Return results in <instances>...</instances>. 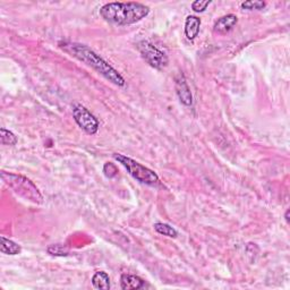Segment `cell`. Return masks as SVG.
<instances>
[{
    "mask_svg": "<svg viewBox=\"0 0 290 290\" xmlns=\"http://www.w3.org/2000/svg\"><path fill=\"white\" fill-rule=\"evenodd\" d=\"M61 48L66 52H68L70 56L76 58L82 63L93 68L95 72L101 74L106 80L111 82L113 84L117 86H125V78L120 75L118 70H116L108 61L103 59L100 55H98L92 49L89 48L88 45L80 43H64L61 45Z\"/></svg>",
    "mask_w": 290,
    "mask_h": 290,
    "instance_id": "1",
    "label": "cell"
},
{
    "mask_svg": "<svg viewBox=\"0 0 290 290\" xmlns=\"http://www.w3.org/2000/svg\"><path fill=\"white\" fill-rule=\"evenodd\" d=\"M150 14V7L141 2H109L100 8L101 17L118 26L133 25Z\"/></svg>",
    "mask_w": 290,
    "mask_h": 290,
    "instance_id": "2",
    "label": "cell"
},
{
    "mask_svg": "<svg viewBox=\"0 0 290 290\" xmlns=\"http://www.w3.org/2000/svg\"><path fill=\"white\" fill-rule=\"evenodd\" d=\"M1 178L8 187H10L20 197L26 198L34 203H42L43 197L36 186L26 177L15 175L6 171L1 172Z\"/></svg>",
    "mask_w": 290,
    "mask_h": 290,
    "instance_id": "3",
    "label": "cell"
},
{
    "mask_svg": "<svg viewBox=\"0 0 290 290\" xmlns=\"http://www.w3.org/2000/svg\"><path fill=\"white\" fill-rule=\"evenodd\" d=\"M113 156L116 161H118L126 169L127 172L133 178H135L140 183L147 186H155L159 184V176L154 171L151 170V169H148L145 165L138 162V161L128 158L126 155L119 154V153H115Z\"/></svg>",
    "mask_w": 290,
    "mask_h": 290,
    "instance_id": "4",
    "label": "cell"
},
{
    "mask_svg": "<svg viewBox=\"0 0 290 290\" xmlns=\"http://www.w3.org/2000/svg\"><path fill=\"white\" fill-rule=\"evenodd\" d=\"M138 50L143 59L151 66V67L162 70L169 64V58L163 51L151 43L150 41L142 40L138 43Z\"/></svg>",
    "mask_w": 290,
    "mask_h": 290,
    "instance_id": "5",
    "label": "cell"
},
{
    "mask_svg": "<svg viewBox=\"0 0 290 290\" xmlns=\"http://www.w3.org/2000/svg\"><path fill=\"white\" fill-rule=\"evenodd\" d=\"M73 117L77 125L80 126L86 134L94 135L98 133L100 124H99V120L95 118V116L90 113L88 108L80 105V103H76V105L73 107Z\"/></svg>",
    "mask_w": 290,
    "mask_h": 290,
    "instance_id": "6",
    "label": "cell"
},
{
    "mask_svg": "<svg viewBox=\"0 0 290 290\" xmlns=\"http://www.w3.org/2000/svg\"><path fill=\"white\" fill-rule=\"evenodd\" d=\"M176 92L183 105L187 107L193 105V95L183 74H179L176 78Z\"/></svg>",
    "mask_w": 290,
    "mask_h": 290,
    "instance_id": "7",
    "label": "cell"
},
{
    "mask_svg": "<svg viewBox=\"0 0 290 290\" xmlns=\"http://www.w3.org/2000/svg\"><path fill=\"white\" fill-rule=\"evenodd\" d=\"M238 23V17L234 14H228L219 18L213 25V32L217 34H226L230 32Z\"/></svg>",
    "mask_w": 290,
    "mask_h": 290,
    "instance_id": "8",
    "label": "cell"
},
{
    "mask_svg": "<svg viewBox=\"0 0 290 290\" xmlns=\"http://www.w3.org/2000/svg\"><path fill=\"white\" fill-rule=\"evenodd\" d=\"M201 27V18L197 16L188 15L185 19V35L189 41L196 39V36L200 33Z\"/></svg>",
    "mask_w": 290,
    "mask_h": 290,
    "instance_id": "9",
    "label": "cell"
},
{
    "mask_svg": "<svg viewBox=\"0 0 290 290\" xmlns=\"http://www.w3.org/2000/svg\"><path fill=\"white\" fill-rule=\"evenodd\" d=\"M120 285H122V289L124 290H138L144 287V280L141 279L138 276L123 275L122 278H120Z\"/></svg>",
    "mask_w": 290,
    "mask_h": 290,
    "instance_id": "10",
    "label": "cell"
},
{
    "mask_svg": "<svg viewBox=\"0 0 290 290\" xmlns=\"http://www.w3.org/2000/svg\"><path fill=\"white\" fill-rule=\"evenodd\" d=\"M0 242H1V244H0V251H1L2 254L17 255L22 252V247H20L17 243L3 237V236L0 237Z\"/></svg>",
    "mask_w": 290,
    "mask_h": 290,
    "instance_id": "11",
    "label": "cell"
},
{
    "mask_svg": "<svg viewBox=\"0 0 290 290\" xmlns=\"http://www.w3.org/2000/svg\"><path fill=\"white\" fill-rule=\"evenodd\" d=\"M92 285L95 289L109 290L110 289V278L105 271H98L92 277Z\"/></svg>",
    "mask_w": 290,
    "mask_h": 290,
    "instance_id": "12",
    "label": "cell"
},
{
    "mask_svg": "<svg viewBox=\"0 0 290 290\" xmlns=\"http://www.w3.org/2000/svg\"><path fill=\"white\" fill-rule=\"evenodd\" d=\"M153 227H154V230L156 231V233L160 235L167 236V237H170V238H176L178 236V231L170 225H168V223L158 222V223H155Z\"/></svg>",
    "mask_w": 290,
    "mask_h": 290,
    "instance_id": "13",
    "label": "cell"
},
{
    "mask_svg": "<svg viewBox=\"0 0 290 290\" xmlns=\"http://www.w3.org/2000/svg\"><path fill=\"white\" fill-rule=\"evenodd\" d=\"M0 141H1L2 145H16L18 142L17 136H16L13 132L6 130V128H1L0 130Z\"/></svg>",
    "mask_w": 290,
    "mask_h": 290,
    "instance_id": "14",
    "label": "cell"
},
{
    "mask_svg": "<svg viewBox=\"0 0 290 290\" xmlns=\"http://www.w3.org/2000/svg\"><path fill=\"white\" fill-rule=\"evenodd\" d=\"M267 6L264 1H259V0H250V1L242 2L240 7L246 10H262L263 8Z\"/></svg>",
    "mask_w": 290,
    "mask_h": 290,
    "instance_id": "15",
    "label": "cell"
},
{
    "mask_svg": "<svg viewBox=\"0 0 290 290\" xmlns=\"http://www.w3.org/2000/svg\"><path fill=\"white\" fill-rule=\"evenodd\" d=\"M47 251H48L49 254L53 255V256H67L68 255L67 248H65L63 245H59V244H57V245L49 246Z\"/></svg>",
    "mask_w": 290,
    "mask_h": 290,
    "instance_id": "16",
    "label": "cell"
},
{
    "mask_svg": "<svg viewBox=\"0 0 290 290\" xmlns=\"http://www.w3.org/2000/svg\"><path fill=\"white\" fill-rule=\"evenodd\" d=\"M212 2L211 0H205V1H202V0H196L192 3V9L195 11V13H203L205 11L206 8L209 7L210 3Z\"/></svg>",
    "mask_w": 290,
    "mask_h": 290,
    "instance_id": "17",
    "label": "cell"
},
{
    "mask_svg": "<svg viewBox=\"0 0 290 290\" xmlns=\"http://www.w3.org/2000/svg\"><path fill=\"white\" fill-rule=\"evenodd\" d=\"M103 172H105V175L108 178H113L117 175V168L115 167V164L108 162L105 164V167H103Z\"/></svg>",
    "mask_w": 290,
    "mask_h": 290,
    "instance_id": "18",
    "label": "cell"
},
{
    "mask_svg": "<svg viewBox=\"0 0 290 290\" xmlns=\"http://www.w3.org/2000/svg\"><path fill=\"white\" fill-rule=\"evenodd\" d=\"M289 210H287V212H286V215H285V218H286V221H287V223H289Z\"/></svg>",
    "mask_w": 290,
    "mask_h": 290,
    "instance_id": "19",
    "label": "cell"
}]
</instances>
